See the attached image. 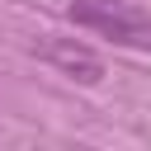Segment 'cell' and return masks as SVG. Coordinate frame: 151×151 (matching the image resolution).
Returning <instances> with one entry per match:
<instances>
[{
    "instance_id": "obj_2",
    "label": "cell",
    "mask_w": 151,
    "mask_h": 151,
    "mask_svg": "<svg viewBox=\"0 0 151 151\" xmlns=\"http://www.w3.org/2000/svg\"><path fill=\"white\" fill-rule=\"evenodd\" d=\"M38 57L52 61L61 76L80 80V85H99V80H104V61H99L85 42H76V38H42V42H38Z\"/></svg>"
},
{
    "instance_id": "obj_1",
    "label": "cell",
    "mask_w": 151,
    "mask_h": 151,
    "mask_svg": "<svg viewBox=\"0 0 151 151\" xmlns=\"http://www.w3.org/2000/svg\"><path fill=\"white\" fill-rule=\"evenodd\" d=\"M71 19L113 42H151V14L127 0H71Z\"/></svg>"
}]
</instances>
